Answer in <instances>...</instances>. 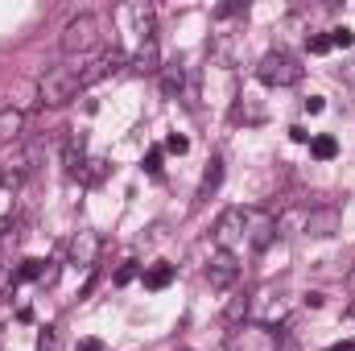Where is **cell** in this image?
I'll return each instance as SVG.
<instances>
[{"instance_id":"1","label":"cell","mask_w":355,"mask_h":351,"mask_svg":"<svg viewBox=\"0 0 355 351\" xmlns=\"http://www.w3.org/2000/svg\"><path fill=\"white\" fill-rule=\"evenodd\" d=\"M302 75H306V67L289 50H268L265 58L257 62V79L265 87H293V83H302Z\"/></svg>"},{"instance_id":"2","label":"cell","mask_w":355,"mask_h":351,"mask_svg":"<svg viewBox=\"0 0 355 351\" xmlns=\"http://www.w3.org/2000/svg\"><path fill=\"white\" fill-rule=\"evenodd\" d=\"M79 71H71V67H50L42 79H37V99L46 103V108H67L75 95H79Z\"/></svg>"},{"instance_id":"3","label":"cell","mask_w":355,"mask_h":351,"mask_svg":"<svg viewBox=\"0 0 355 351\" xmlns=\"http://www.w3.org/2000/svg\"><path fill=\"white\" fill-rule=\"evenodd\" d=\"M58 42H62V54H71V58L91 54V50L99 46V17H95V12H79V17H71Z\"/></svg>"},{"instance_id":"4","label":"cell","mask_w":355,"mask_h":351,"mask_svg":"<svg viewBox=\"0 0 355 351\" xmlns=\"http://www.w3.org/2000/svg\"><path fill=\"white\" fill-rule=\"evenodd\" d=\"M248 236V211L244 207H227L219 219H215V248L219 252H236Z\"/></svg>"},{"instance_id":"5","label":"cell","mask_w":355,"mask_h":351,"mask_svg":"<svg viewBox=\"0 0 355 351\" xmlns=\"http://www.w3.org/2000/svg\"><path fill=\"white\" fill-rule=\"evenodd\" d=\"M232 351H281V335L268 323H240L232 327Z\"/></svg>"},{"instance_id":"6","label":"cell","mask_w":355,"mask_h":351,"mask_svg":"<svg viewBox=\"0 0 355 351\" xmlns=\"http://www.w3.org/2000/svg\"><path fill=\"white\" fill-rule=\"evenodd\" d=\"M339 223H343V211H339L335 203H318V207L302 211V236H310V240H327V236H335Z\"/></svg>"},{"instance_id":"7","label":"cell","mask_w":355,"mask_h":351,"mask_svg":"<svg viewBox=\"0 0 355 351\" xmlns=\"http://www.w3.org/2000/svg\"><path fill=\"white\" fill-rule=\"evenodd\" d=\"M277 232H281V223H277L272 211H265V207H252V211H248V236H244V240H248L257 252H268V248H272Z\"/></svg>"},{"instance_id":"8","label":"cell","mask_w":355,"mask_h":351,"mask_svg":"<svg viewBox=\"0 0 355 351\" xmlns=\"http://www.w3.org/2000/svg\"><path fill=\"white\" fill-rule=\"evenodd\" d=\"M240 281V261H236V252H215L211 264H207V285L211 289H232Z\"/></svg>"},{"instance_id":"9","label":"cell","mask_w":355,"mask_h":351,"mask_svg":"<svg viewBox=\"0 0 355 351\" xmlns=\"http://www.w3.org/2000/svg\"><path fill=\"white\" fill-rule=\"evenodd\" d=\"M99 232L95 228H79L75 232V240H71V264H79V268H95L99 261Z\"/></svg>"},{"instance_id":"10","label":"cell","mask_w":355,"mask_h":351,"mask_svg":"<svg viewBox=\"0 0 355 351\" xmlns=\"http://www.w3.org/2000/svg\"><path fill=\"white\" fill-rule=\"evenodd\" d=\"M124 67V50L120 46H112V50H103L95 62H91L87 71H79V87H91V83H99V79H107L112 71H120Z\"/></svg>"},{"instance_id":"11","label":"cell","mask_w":355,"mask_h":351,"mask_svg":"<svg viewBox=\"0 0 355 351\" xmlns=\"http://www.w3.org/2000/svg\"><path fill=\"white\" fill-rule=\"evenodd\" d=\"M128 67H132L137 75H157V71H162V50H157V37H145V42L137 46V54L128 58Z\"/></svg>"},{"instance_id":"12","label":"cell","mask_w":355,"mask_h":351,"mask_svg":"<svg viewBox=\"0 0 355 351\" xmlns=\"http://www.w3.org/2000/svg\"><path fill=\"white\" fill-rule=\"evenodd\" d=\"M223 174H227V170H223V157L215 153V157L207 162V170H202V182H198V190H194V203H207V198L223 186Z\"/></svg>"},{"instance_id":"13","label":"cell","mask_w":355,"mask_h":351,"mask_svg":"<svg viewBox=\"0 0 355 351\" xmlns=\"http://www.w3.org/2000/svg\"><path fill=\"white\" fill-rule=\"evenodd\" d=\"M21 132H25V112H21L17 103L0 108V145H12Z\"/></svg>"},{"instance_id":"14","label":"cell","mask_w":355,"mask_h":351,"mask_svg":"<svg viewBox=\"0 0 355 351\" xmlns=\"http://www.w3.org/2000/svg\"><path fill=\"white\" fill-rule=\"evenodd\" d=\"M162 91H166L170 99H178V95L186 91V67H182V62H170V67H162Z\"/></svg>"},{"instance_id":"15","label":"cell","mask_w":355,"mask_h":351,"mask_svg":"<svg viewBox=\"0 0 355 351\" xmlns=\"http://www.w3.org/2000/svg\"><path fill=\"white\" fill-rule=\"evenodd\" d=\"M170 281H174V264L170 261H157L145 268V289H166Z\"/></svg>"},{"instance_id":"16","label":"cell","mask_w":355,"mask_h":351,"mask_svg":"<svg viewBox=\"0 0 355 351\" xmlns=\"http://www.w3.org/2000/svg\"><path fill=\"white\" fill-rule=\"evenodd\" d=\"M248 306H252V298H248V293H236V298L227 302V310H223V323H227V327H240L244 314H248Z\"/></svg>"},{"instance_id":"17","label":"cell","mask_w":355,"mask_h":351,"mask_svg":"<svg viewBox=\"0 0 355 351\" xmlns=\"http://www.w3.org/2000/svg\"><path fill=\"white\" fill-rule=\"evenodd\" d=\"M310 153H314L318 162H331V157L339 153V141H335V137H327V132H322V137H310Z\"/></svg>"},{"instance_id":"18","label":"cell","mask_w":355,"mask_h":351,"mask_svg":"<svg viewBox=\"0 0 355 351\" xmlns=\"http://www.w3.org/2000/svg\"><path fill=\"white\" fill-rule=\"evenodd\" d=\"M103 174H107V162H99V157H91V162H83V170H79V182L83 186H99L103 182Z\"/></svg>"},{"instance_id":"19","label":"cell","mask_w":355,"mask_h":351,"mask_svg":"<svg viewBox=\"0 0 355 351\" xmlns=\"http://www.w3.org/2000/svg\"><path fill=\"white\" fill-rule=\"evenodd\" d=\"M46 268H50V261H21L17 281H46Z\"/></svg>"},{"instance_id":"20","label":"cell","mask_w":355,"mask_h":351,"mask_svg":"<svg viewBox=\"0 0 355 351\" xmlns=\"http://www.w3.org/2000/svg\"><path fill=\"white\" fill-rule=\"evenodd\" d=\"M327 37H331V50H352V46H355V33L347 29V25H335Z\"/></svg>"},{"instance_id":"21","label":"cell","mask_w":355,"mask_h":351,"mask_svg":"<svg viewBox=\"0 0 355 351\" xmlns=\"http://www.w3.org/2000/svg\"><path fill=\"white\" fill-rule=\"evenodd\" d=\"M186 149H190V141H186L182 132H170V137H166V153H178V157H182Z\"/></svg>"},{"instance_id":"22","label":"cell","mask_w":355,"mask_h":351,"mask_svg":"<svg viewBox=\"0 0 355 351\" xmlns=\"http://www.w3.org/2000/svg\"><path fill=\"white\" fill-rule=\"evenodd\" d=\"M37 351H58V331H54V327H42V339H37Z\"/></svg>"},{"instance_id":"23","label":"cell","mask_w":355,"mask_h":351,"mask_svg":"<svg viewBox=\"0 0 355 351\" xmlns=\"http://www.w3.org/2000/svg\"><path fill=\"white\" fill-rule=\"evenodd\" d=\"M306 50H310V54H327V50H331V37H327V33L306 37Z\"/></svg>"},{"instance_id":"24","label":"cell","mask_w":355,"mask_h":351,"mask_svg":"<svg viewBox=\"0 0 355 351\" xmlns=\"http://www.w3.org/2000/svg\"><path fill=\"white\" fill-rule=\"evenodd\" d=\"M162 153H166V149H157V145H153V149L145 153V170H149V174H153V178L162 174Z\"/></svg>"},{"instance_id":"25","label":"cell","mask_w":355,"mask_h":351,"mask_svg":"<svg viewBox=\"0 0 355 351\" xmlns=\"http://www.w3.org/2000/svg\"><path fill=\"white\" fill-rule=\"evenodd\" d=\"M132 277H137V261H124L120 264V273H116V285H128Z\"/></svg>"},{"instance_id":"26","label":"cell","mask_w":355,"mask_h":351,"mask_svg":"<svg viewBox=\"0 0 355 351\" xmlns=\"http://www.w3.org/2000/svg\"><path fill=\"white\" fill-rule=\"evenodd\" d=\"M339 79H343L347 87H355V54H352V58H343V71H339Z\"/></svg>"},{"instance_id":"27","label":"cell","mask_w":355,"mask_h":351,"mask_svg":"<svg viewBox=\"0 0 355 351\" xmlns=\"http://www.w3.org/2000/svg\"><path fill=\"white\" fill-rule=\"evenodd\" d=\"M322 108H327V99H322V95H306V112H310V116H318Z\"/></svg>"},{"instance_id":"28","label":"cell","mask_w":355,"mask_h":351,"mask_svg":"<svg viewBox=\"0 0 355 351\" xmlns=\"http://www.w3.org/2000/svg\"><path fill=\"white\" fill-rule=\"evenodd\" d=\"M289 137H293V141H297V145H306V141H310V132H306V128H302V124H293V128H289Z\"/></svg>"},{"instance_id":"29","label":"cell","mask_w":355,"mask_h":351,"mask_svg":"<svg viewBox=\"0 0 355 351\" xmlns=\"http://www.w3.org/2000/svg\"><path fill=\"white\" fill-rule=\"evenodd\" d=\"M75 351H103V343H99V339H79V348Z\"/></svg>"},{"instance_id":"30","label":"cell","mask_w":355,"mask_h":351,"mask_svg":"<svg viewBox=\"0 0 355 351\" xmlns=\"http://www.w3.org/2000/svg\"><path fill=\"white\" fill-rule=\"evenodd\" d=\"M302 302H306V306H310V310H318V306H322V302H327V298H322V293H306V298H302Z\"/></svg>"},{"instance_id":"31","label":"cell","mask_w":355,"mask_h":351,"mask_svg":"<svg viewBox=\"0 0 355 351\" xmlns=\"http://www.w3.org/2000/svg\"><path fill=\"white\" fill-rule=\"evenodd\" d=\"M327 351H355V339H343V343H331Z\"/></svg>"},{"instance_id":"32","label":"cell","mask_w":355,"mask_h":351,"mask_svg":"<svg viewBox=\"0 0 355 351\" xmlns=\"http://www.w3.org/2000/svg\"><path fill=\"white\" fill-rule=\"evenodd\" d=\"M352 285H355V261H352Z\"/></svg>"},{"instance_id":"33","label":"cell","mask_w":355,"mask_h":351,"mask_svg":"<svg viewBox=\"0 0 355 351\" xmlns=\"http://www.w3.org/2000/svg\"><path fill=\"white\" fill-rule=\"evenodd\" d=\"M352 318H355V302H352Z\"/></svg>"},{"instance_id":"34","label":"cell","mask_w":355,"mask_h":351,"mask_svg":"<svg viewBox=\"0 0 355 351\" xmlns=\"http://www.w3.org/2000/svg\"><path fill=\"white\" fill-rule=\"evenodd\" d=\"M182 351H186V348H182Z\"/></svg>"}]
</instances>
